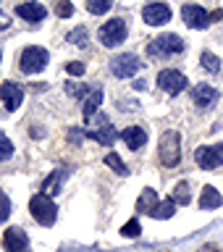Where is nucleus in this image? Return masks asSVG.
<instances>
[{
	"instance_id": "obj_1",
	"label": "nucleus",
	"mask_w": 223,
	"mask_h": 252,
	"mask_svg": "<svg viewBox=\"0 0 223 252\" xmlns=\"http://www.w3.org/2000/svg\"><path fill=\"white\" fill-rule=\"evenodd\" d=\"M29 213H32V218H34L37 223H42V226H53L55 218H58V208H55V202L47 194H42V192L34 194L29 200Z\"/></svg>"
},
{
	"instance_id": "obj_2",
	"label": "nucleus",
	"mask_w": 223,
	"mask_h": 252,
	"mask_svg": "<svg viewBox=\"0 0 223 252\" xmlns=\"http://www.w3.org/2000/svg\"><path fill=\"white\" fill-rule=\"evenodd\" d=\"M179 160H181V134L171 129L160 137V163L165 168H173Z\"/></svg>"
},
{
	"instance_id": "obj_3",
	"label": "nucleus",
	"mask_w": 223,
	"mask_h": 252,
	"mask_svg": "<svg viewBox=\"0 0 223 252\" xmlns=\"http://www.w3.org/2000/svg\"><path fill=\"white\" fill-rule=\"evenodd\" d=\"M147 53L150 55H160V58L184 53V39L176 37V34H160V37H155L153 42L147 45Z\"/></svg>"
},
{
	"instance_id": "obj_4",
	"label": "nucleus",
	"mask_w": 223,
	"mask_h": 252,
	"mask_svg": "<svg viewBox=\"0 0 223 252\" xmlns=\"http://www.w3.org/2000/svg\"><path fill=\"white\" fill-rule=\"evenodd\" d=\"M19 66L24 74H39V71H45L47 66V50L45 47H27V50L21 53V58H19Z\"/></svg>"
},
{
	"instance_id": "obj_5",
	"label": "nucleus",
	"mask_w": 223,
	"mask_h": 252,
	"mask_svg": "<svg viewBox=\"0 0 223 252\" xmlns=\"http://www.w3.org/2000/svg\"><path fill=\"white\" fill-rule=\"evenodd\" d=\"M126 34H129V29H126V21L124 19H110L102 24L100 29V42L105 47H116L118 42H124Z\"/></svg>"
},
{
	"instance_id": "obj_6",
	"label": "nucleus",
	"mask_w": 223,
	"mask_h": 252,
	"mask_svg": "<svg viewBox=\"0 0 223 252\" xmlns=\"http://www.w3.org/2000/svg\"><path fill=\"white\" fill-rule=\"evenodd\" d=\"M194 160L205 171L218 168V165H223V145H202V147H197Z\"/></svg>"
},
{
	"instance_id": "obj_7",
	"label": "nucleus",
	"mask_w": 223,
	"mask_h": 252,
	"mask_svg": "<svg viewBox=\"0 0 223 252\" xmlns=\"http://www.w3.org/2000/svg\"><path fill=\"white\" fill-rule=\"evenodd\" d=\"M187 76L181 74V71H173V68H165L158 74V87H160L163 92H168V94H181L187 90Z\"/></svg>"
},
{
	"instance_id": "obj_8",
	"label": "nucleus",
	"mask_w": 223,
	"mask_h": 252,
	"mask_svg": "<svg viewBox=\"0 0 223 252\" xmlns=\"http://www.w3.org/2000/svg\"><path fill=\"white\" fill-rule=\"evenodd\" d=\"M139 58L131 53H124V55H116L113 61H110V71H113V76L118 79H126V76H134L139 71Z\"/></svg>"
},
{
	"instance_id": "obj_9",
	"label": "nucleus",
	"mask_w": 223,
	"mask_h": 252,
	"mask_svg": "<svg viewBox=\"0 0 223 252\" xmlns=\"http://www.w3.org/2000/svg\"><path fill=\"white\" fill-rule=\"evenodd\" d=\"M181 19L187 21L189 29H205L210 27V13L202 5H184L181 8Z\"/></svg>"
},
{
	"instance_id": "obj_10",
	"label": "nucleus",
	"mask_w": 223,
	"mask_h": 252,
	"mask_svg": "<svg viewBox=\"0 0 223 252\" xmlns=\"http://www.w3.org/2000/svg\"><path fill=\"white\" fill-rule=\"evenodd\" d=\"M142 19H145V24H150V27H160V24L171 21V8L165 3H150V5H145V11H142Z\"/></svg>"
},
{
	"instance_id": "obj_11",
	"label": "nucleus",
	"mask_w": 223,
	"mask_h": 252,
	"mask_svg": "<svg viewBox=\"0 0 223 252\" xmlns=\"http://www.w3.org/2000/svg\"><path fill=\"white\" fill-rule=\"evenodd\" d=\"M3 247H5V252H29V239L21 228L11 226L3 234Z\"/></svg>"
},
{
	"instance_id": "obj_12",
	"label": "nucleus",
	"mask_w": 223,
	"mask_h": 252,
	"mask_svg": "<svg viewBox=\"0 0 223 252\" xmlns=\"http://www.w3.org/2000/svg\"><path fill=\"white\" fill-rule=\"evenodd\" d=\"M0 100L5 102L8 110H16L24 102V90L16 82H5L3 87H0Z\"/></svg>"
},
{
	"instance_id": "obj_13",
	"label": "nucleus",
	"mask_w": 223,
	"mask_h": 252,
	"mask_svg": "<svg viewBox=\"0 0 223 252\" xmlns=\"http://www.w3.org/2000/svg\"><path fill=\"white\" fill-rule=\"evenodd\" d=\"M97 129H92V131H87V137H92V139H97L100 145H113V139H116V129L110 126V121L105 116H97Z\"/></svg>"
},
{
	"instance_id": "obj_14",
	"label": "nucleus",
	"mask_w": 223,
	"mask_h": 252,
	"mask_svg": "<svg viewBox=\"0 0 223 252\" xmlns=\"http://www.w3.org/2000/svg\"><path fill=\"white\" fill-rule=\"evenodd\" d=\"M192 100L200 108H210V105H216V100H218V90H213L210 84H197L192 90Z\"/></svg>"
},
{
	"instance_id": "obj_15",
	"label": "nucleus",
	"mask_w": 223,
	"mask_h": 252,
	"mask_svg": "<svg viewBox=\"0 0 223 252\" xmlns=\"http://www.w3.org/2000/svg\"><path fill=\"white\" fill-rule=\"evenodd\" d=\"M121 139L126 142L129 150H139V147H145V142H147V131L142 129V126H129V129L121 131Z\"/></svg>"
},
{
	"instance_id": "obj_16",
	"label": "nucleus",
	"mask_w": 223,
	"mask_h": 252,
	"mask_svg": "<svg viewBox=\"0 0 223 252\" xmlns=\"http://www.w3.org/2000/svg\"><path fill=\"white\" fill-rule=\"evenodd\" d=\"M223 205V194L218 192L216 187H202V194H200V208L202 210H216Z\"/></svg>"
},
{
	"instance_id": "obj_17",
	"label": "nucleus",
	"mask_w": 223,
	"mask_h": 252,
	"mask_svg": "<svg viewBox=\"0 0 223 252\" xmlns=\"http://www.w3.org/2000/svg\"><path fill=\"white\" fill-rule=\"evenodd\" d=\"M16 13L21 16V19H27V21H42L45 16H47V11H45V5H39V3H21L19 8H16Z\"/></svg>"
},
{
	"instance_id": "obj_18",
	"label": "nucleus",
	"mask_w": 223,
	"mask_h": 252,
	"mask_svg": "<svg viewBox=\"0 0 223 252\" xmlns=\"http://www.w3.org/2000/svg\"><path fill=\"white\" fill-rule=\"evenodd\" d=\"M100 102H102V90L100 87H90V92L84 97V121H92V116L97 113Z\"/></svg>"
},
{
	"instance_id": "obj_19",
	"label": "nucleus",
	"mask_w": 223,
	"mask_h": 252,
	"mask_svg": "<svg viewBox=\"0 0 223 252\" xmlns=\"http://www.w3.org/2000/svg\"><path fill=\"white\" fill-rule=\"evenodd\" d=\"M173 213H176V202L173 200H163V202H158L153 210H150V216L158 218V220H168L173 218Z\"/></svg>"
},
{
	"instance_id": "obj_20",
	"label": "nucleus",
	"mask_w": 223,
	"mask_h": 252,
	"mask_svg": "<svg viewBox=\"0 0 223 252\" xmlns=\"http://www.w3.org/2000/svg\"><path fill=\"white\" fill-rule=\"evenodd\" d=\"M63 176H66V171H53L50 173V176H47L45 179V184H42V194H47V197H50V194H55V192H58V189H61V181H63Z\"/></svg>"
},
{
	"instance_id": "obj_21",
	"label": "nucleus",
	"mask_w": 223,
	"mask_h": 252,
	"mask_svg": "<svg viewBox=\"0 0 223 252\" xmlns=\"http://www.w3.org/2000/svg\"><path fill=\"white\" fill-rule=\"evenodd\" d=\"M158 202H160V200H158L155 189H145V192L139 194V200H137V210H139V213H150Z\"/></svg>"
},
{
	"instance_id": "obj_22",
	"label": "nucleus",
	"mask_w": 223,
	"mask_h": 252,
	"mask_svg": "<svg viewBox=\"0 0 223 252\" xmlns=\"http://www.w3.org/2000/svg\"><path fill=\"white\" fill-rule=\"evenodd\" d=\"M200 63H202L205 71H210V74H218V71H221V58H218V55H213V53H208V50L200 55Z\"/></svg>"
},
{
	"instance_id": "obj_23",
	"label": "nucleus",
	"mask_w": 223,
	"mask_h": 252,
	"mask_svg": "<svg viewBox=\"0 0 223 252\" xmlns=\"http://www.w3.org/2000/svg\"><path fill=\"white\" fill-rule=\"evenodd\" d=\"M176 205H189V184L187 181H179L176 187H173V197H171Z\"/></svg>"
},
{
	"instance_id": "obj_24",
	"label": "nucleus",
	"mask_w": 223,
	"mask_h": 252,
	"mask_svg": "<svg viewBox=\"0 0 223 252\" xmlns=\"http://www.w3.org/2000/svg\"><path fill=\"white\" fill-rule=\"evenodd\" d=\"M110 5H113V0H87V8L95 16H102L105 11H110Z\"/></svg>"
},
{
	"instance_id": "obj_25",
	"label": "nucleus",
	"mask_w": 223,
	"mask_h": 252,
	"mask_svg": "<svg viewBox=\"0 0 223 252\" xmlns=\"http://www.w3.org/2000/svg\"><path fill=\"white\" fill-rule=\"evenodd\" d=\"M105 163H108V165H110V168H113L116 173H121V176H126V173H129V168H126V165H124V160H121V158H118L116 153L105 155Z\"/></svg>"
},
{
	"instance_id": "obj_26",
	"label": "nucleus",
	"mask_w": 223,
	"mask_h": 252,
	"mask_svg": "<svg viewBox=\"0 0 223 252\" xmlns=\"http://www.w3.org/2000/svg\"><path fill=\"white\" fill-rule=\"evenodd\" d=\"M139 231H142V226H139V220H137V218L126 220L124 228H121V234L126 236V239H134V236H139Z\"/></svg>"
},
{
	"instance_id": "obj_27",
	"label": "nucleus",
	"mask_w": 223,
	"mask_h": 252,
	"mask_svg": "<svg viewBox=\"0 0 223 252\" xmlns=\"http://www.w3.org/2000/svg\"><path fill=\"white\" fill-rule=\"evenodd\" d=\"M68 42H74L79 47H87V29L84 27H76L74 32H68Z\"/></svg>"
},
{
	"instance_id": "obj_28",
	"label": "nucleus",
	"mask_w": 223,
	"mask_h": 252,
	"mask_svg": "<svg viewBox=\"0 0 223 252\" xmlns=\"http://www.w3.org/2000/svg\"><path fill=\"white\" fill-rule=\"evenodd\" d=\"M11 155H13V142L0 131V160H8Z\"/></svg>"
},
{
	"instance_id": "obj_29",
	"label": "nucleus",
	"mask_w": 223,
	"mask_h": 252,
	"mask_svg": "<svg viewBox=\"0 0 223 252\" xmlns=\"http://www.w3.org/2000/svg\"><path fill=\"white\" fill-rule=\"evenodd\" d=\"M8 216H11V200H8L5 192L0 189V223H3V220H5Z\"/></svg>"
},
{
	"instance_id": "obj_30",
	"label": "nucleus",
	"mask_w": 223,
	"mask_h": 252,
	"mask_svg": "<svg viewBox=\"0 0 223 252\" xmlns=\"http://www.w3.org/2000/svg\"><path fill=\"white\" fill-rule=\"evenodd\" d=\"M66 71L71 76H82L84 74V63H79V61H71L68 66H66Z\"/></svg>"
},
{
	"instance_id": "obj_31",
	"label": "nucleus",
	"mask_w": 223,
	"mask_h": 252,
	"mask_svg": "<svg viewBox=\"0 0 223 252\" xmlns=\"http://www.w3.org/2000/svg\"><path fill=\"white\" fill-rule=\"evenodd\" d=\"M58 13L63 16V19H66V16H71V13H74V5H71L68 0H63V3L58 5Z\"/></svg>"
},
{
	"instance_id": "obj_32",
	"label": "nucleus",
	"mask_w": 223,
	"mask_h": 252,
	"mask_svg": "<svg viewBox=\"0 0 223 252\" xmlns=\"http://www.w3.org/2000/svg\"><path fill=\"white\" fill-rule=\"evenodd\" d=\"M84 137H87V134H84L82 129H71V131H68V139H71V142H76V145H79V142H82Z\"/></svg>"
},
{
	"instance_id": "obj_33",
	"label": "nucleus",
	"mask_w": 223,
	"mask_h": 252,
	"mask_svg": "<svg viewBox=\"0 0 223 252\" xmlns=\"http://www.w3.org/2000/svg\"><path fill=\"white\" fill-rule=\"evenodd\" d=\"M66 92L68 94H84V92H90V90H87V87H79V84H68Z\"/></svg>"
},
{
	"instance_id": "obj_34",
	"label": "nucleus",
	"mask_w": 223,
	"mask_h": 252,
	"mask_svg": "<svg viewBox=\"0 0 223 252\" xmlns=\"http://www.w3.org/2000/svg\"><path fill=\"white\" fill-rule=\"evenodd\" d=\"M8 24H11V19H8V16H5L3 11H0V32H3V29H8Z\"/></svg>"
},
{
	"instance_id": "obj_35",
	"label": "nucleus",
	"mask_w": 223,
	"mask_h": 252,
	"mask_svg": "<svg viewBox=\"0 0 223 252\" xmlns=\"http://www.w3.org/2000/svg\"><path fill=\"white\" fill-rule=\"evenodd\" d=\"M218 19H223V11H213V13H210V24L218 21Z\"/></svg>"
},
{
	"instance_id": "obj_36",
	"label": "nucleus",
	"mask_w": 223,
	"mask_h": 252,
	"mask_svg": "<svg viewBox=\"0 0 223 252\" xmlns=\"http://www.w3.org/2000/svg\"><path fill=\"white\" fill-rule=\"evenodd\" d=\"M0 58H3V55H0Z\"/></svg>"
}]
</instances>
